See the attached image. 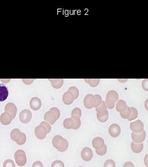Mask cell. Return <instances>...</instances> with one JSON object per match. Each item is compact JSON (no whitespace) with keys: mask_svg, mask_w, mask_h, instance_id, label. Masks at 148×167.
<instances>
[{"mask_svg":"<svg viewBox=\"0 0 148 167\" xmlns=\"http://www.w3.org/2000/svg\"><path fill=\"white\" fill-rule=\"evenodd\" d=\"M11 139L15 142L18 145L22 146L26 142V135L22 133L19 129H14L11 133Z\"/></svg>","mask_w":148,"mask_h":167,"instance_id":"cell-1","label":"cell"},{"mask_svg":"<svg viewBox=\"0 0 148 167\" xmlns=\"http://www.w3.org/2000/svg\"><path fill=\"white\" fill-rule=\"evenodd\" d=\"M14 159L16 164L19 167H24L27 164L26 154L22 150H17L15 152Z\"/></svg>","mask_w":148,"mask_h":167,"instance_id":"cell-2","label":"cell"},{"mask_svg":"<svg viewBox=\"0 0 148 167\" xmlns=\"http://www.w3.org/2000/svg\"><path fill=\"white\" fill-rule=\"evenodd\" d=\"M32 118V113L28 110H23L19 115V120L21 123L27 124L29 123Z\"/></svg>","mask_w":148,"mask_h":167,"instance_id":"cell-3","label":"cell"},{"mask_svg":"<svg viewBox=\"0 0 148 167\" xmlns=\"http://www.w3.org/2000/svg\"><path fill=\"white\" fill-rule=\"evenodd\" d=\"M130 129L133 133H140L144 130V124L141 120H137L130 123Z\"/></svg>","mask_w":148,"mask_h":167,"instance_id":"cell-4","label":"cell"},{"mask_svg":"<svg viewBox=\"0 0 148 167\" xmlns=\"http://www.w3.org/2000/svg\"><path fill=\"white\" fill-rule=\"evenodd\" d=\"M85 106L88 109H91L95 106V97L93 94H88L83 100Z\"/></svg>","mask_w":148,"mask_h":167,"instance_id":"cell-5","label":"cell"},{"mask_svg":"<svg viewBox=\"0 0 148 167\" xmlns=\"http://www.w3.org/2000/svg\"><path fill=\"white\" fill-rule=\"evenodd\" d=\"M47 134L48 133L46 128L42 124H40L35 128V134L38 139H44L46 138Z\"/></svg>","mask_w":148,"mask_h":167,"instance_id":"cell-6","label":"cell"},{"mask_svg":"<svg viewBox=\"0 0 148 167\" xmlns=\"http://www.w3.org/2000/svg\"><path fill=\"white\" fill-rule=\"evenodd\" d=\"M93 157L92 150L89 147H85L82 149L81 152V157L85 162L90 161Z\"/></svg>","mask_w":148,"mask_h":167,"instance_id":"cell-7","label":"cell"},{"mask_svg":"<svg viewBox=\"0 0 148 167\" xmlns=\"http://www.w3.org/2000/svg\"><path fill=\"white\" fill-rule=\"evenodd\" d=\"M146 132L145 130H143L140 133H132V139L133 141L134 142L137 144L143 143V141L145 140L146 138Z\"/></svg>","mask_w":148,"mask_h":167,"instance_id":"cell-8","label":"cell"},{"mask_svg":"<svg viewBox=\"0 0 148 167\" xmlns=\"http://www.w3.org/2000/svg\"><path fill=\"white\" fill-rule=\"evenodd\" d=\"M4 110H5V112L8 113L12 116V119L15 118L17 115V107L15 104L11 102L7 103L6 105L5 106Z\"/></svg>","mask_w":148,"mask_h":167,"instance_id":"cell-9","label":"cell"},{"mask_svg":"<svg viewBox=\"0 0 148 167\" xmlns=\"http://www.w3.org/2000/svg\"><path fill=\"white\" fill-rule=\"evenodd\" d=\"M121 133V128L117 124H112L109 128V133L112 138L118 137Z\"/></svg>","mask_w":148,"mask_h":167,"instance_id":"cell-10","label":"cell"},{"mask_svg":"<svg viewBox=\"0 0 148 167\" xmlns=\"http://www.w3.org/2000/svg\"><path fill=\"white\" fill-rule=\"evenodd\" d=\"M118 100H119V95L116 91L111 90L107 92L106 95V102L115 103L116 102H117Z\"/></svg>","mask_w":148,"mask_h":167,"instance_id":"cell-11","label":"cell"},{"mask_svg":"<svg viewBox=\"0 0 148 167\" xmlns=\"http://www.w3.org/2000/svg\"><path fill=\"white\" fill-rule=\"evenodd\" d=\"M44 120H45V121L49 123L51 125L54 124L56 123V121L58 120L56 115L51 110H50V111H47L45 114Z\"/></svg>","mask_w":148,"mask_h":167,"instance_id":"cell-12","label":"cell"},{"mask_svg":"<svg viewBox=\"0 0 148 167\" xmlns=\"http://www.w3.org/2000/svg\"><path fill=\"white\" fill-rule=\"evenodd\" d=\"M30 105L33 110L37 111L40 110L41 106V101L38 97H33L30 100Z\"/></svg>","mask_w":148,"mask_h":167,"instance_id":"cell-13","label":"cell"},{"mask_svg":"<svg viewBox=\"0 0 148 167\" xmlns=\"http://www.w3.org/2000/svg\"><path fill=\"white\" fill-rule=\"evenodd\" d=\"M104 141L102 138H94L92 141V146L96 150L101 149L104 146Z\"/></svg>","mask_w":148,"mask_h":167,"instance_id":"cell-14","label":"cell"},{"mask_svg":"<svg viewBox=\"0 0 148 167\" xmlns=\"http://www.w3.org/2000/svg\"><path fill=\"white\" fill-rule=\"evenodd\" d=\"M75 100L74 95L69 91L65 92L63 95V101L65 105H71Z\"/></svg>","mask_w":148,"mask_h":167,"instance_id":"cell-15","label":"cell"},{"mask_svg":"<svg viewBox=\"0 0 148 167\" xmlns=\"http://www.w3.org/2000/svg\"><path fill=\"white\" fill-rule=\"evenodd\" d=\"M12 120V116L7 112L2 113L0 116V121L2 124L7 126L10 124Z\"/></svg>","mask_w":148,"mask_h":167,"instance_id":"cell-16","label":"cell"},{"mask_svg":"<svg viewBox=\"0 0 148 167\" xmlns=\"http://www.w3.org/2000/svg\"><path fill=\"white\" fill-rule=\"evenodd\" d=\"M9 92L7 88L2 84H0V102L6 100L8 97Z\"/></svg>","mask_w":148,"mask_h":167,"instance_id":"cell-17","label":"cell"},{"mask_svg":"<svg viewBox=\"0 0 148 167\" xmlns=\"http://www.w3.org/2000/svg\"><path fill=\"white\" fill-rule=\"evenodd\" d=\"M127 107L128 106H127L126 102L123 100H119L117 101L116 106H115L116 110L119 113H122V112H124V111H125L126 109L127 108Z\"/></svg>","mask_w":148,"mask_h":167,"instance_id":"cell-18","label":"cell"},{"mask_svg":"<svg viewBox=\"0 0 148 167\" xmlns=\"http://www.w3.org/2000/svg\"><path fill=\"white\" fill-rule=\"evenodd\" d=\"M63 126H64V128H66V129H74V128L75 127V121H74V119L72 118H67V119L64 120V121L63 122Z\"/></svg>","mask_w":148,"mask_h":167,"instance_id":"cell-19","label":"cell"},{"mask_svg":"<svg viewBox=\"0 0 148 167\" xmlns=\"http://www.w3.org/2000/svg\"><path fill=\"white\" fill-rule=\"evenodd\" d=\"M49 81L51 82L52 86L56 89L61 88L64 84V80L63 79H50Z\"/></svg>","mask_w":148,"mask_h":167,"instance_id":"cell-20","label":"cell"},{"mask_svg":"<svg viewBox=\"0 0 148 167\" xmlns=\"http://www.w3.org/2000/svg\"><path fill=\"white\" fill-rule=\"evenodd\" d=\"M131 148H132V150L133 152L138 154V153L141 152V151H143V149L144 148V145L143 143L137 144V143L133 142L131 144Z\"/></svg>","mask_w":148,"mask_h":167,"instance_id":"cell-21","label":"cell"},{"mask_svg":"<svg viewBox=\"0 0 148 167\" xmlns=\"http://www.w3.org/2000/svg\"><path fill=\"white\" fill-rule=\"evenodd\" d=\"M64 139V138H63L61 136H59V135H57L54 136L52 141V144H53V147L56 148V149H58V148L59 147V146L63 141Z\"/></svg>","mask_w":148,"mask_h":167,"instance_id":"cell-22","label":"cell"},{"mask_svg":"<svg viewBox=\"0 0 148 167\" xmlns=\"http://www.w3.org/2000/svg\"><path fill=\"white\" fill-rule=\"evenodd\" d=\"M96 110L97 112V115H100L104 114L107 111V108L106 107L105 102L102 101V103L98 107L96 108Z\"/></svg>","mask_w":148,"mask_h":167,"instance_id":"cell-23","label":"cell"},{"mask_svg":"<svg viewBox=\"0 0 148 167\" xmlns=\"http://www.w3.org/2000/svg\"><path fill=\"white\" fill-rule=\"evenodd\" d=\"M68 147H69V142H68L67 139H64L63 141L62 142V143L61 144V145L59 146V147L58 148L57 150L59 152H63L66 151L67 150Z\"/></svg>","mask_w":148,"mask_h":167,"instance_id":"cell-24","label":"cell"},{"mask_svg":"<svg viewBox=\"0 0 148 167\" xmlns=\"http://www.w3.org/2000/svg\"><path fill=\"white\" fill-rule=\"evenodd\" d=\"M86 83L89 84L92 87H95L99 85L100 83L99 79H86L85 80Z\"/></svg>","mask_w":148,"mask_h":167,"instance_id":"cell-25","label":"cell"},{"mask_svg":"<svg viewBox=\"0 0 148 167\" xmlns=\"http://www.w3.org/2000/svg\"><path fill=\"white\" fill-rule=\"evenodd\" d=\"M131 113H132L131 108L130 107H127L126 110L124 111V112L120 113V116H121V117L122 118H124V119H128L131 116Z\"/></svg>","mask_w":148,"mask_h":167,"instance_id":"cell-26","label":"cell"},{"mask_svg":"<svg viewBox=\"0 0 148 167\" xmlns=\"http://www.w3.org/2000/svg\"><path fill=\"white\" fill-rule=\"evenodd\" d=\"M130 108H131V110H132V113H131L130 117L128 120V121H133L138 118V110L136 108H134V107H130Z\"/></svg>","mask_w":148,"mask_h":167,"instance_id":"cell-27","label":"cell"},{"mask_svg":"<svg viewBox=\"0 0 148 167\" xmlns=\"http://www.w3.org/2000/svg\"><path fill=\"white\" fill-rule=\"evenodd\" d=\"M98 120L101 123H105L109 118V112L107 111L104 114L102 115H97Z\"/></svg>","mask_w":148,"mask_h":167,"instance_id":"cell-28","label":"cell"},{"mask_svg":"<svg viewBox=\"0 0 148 167\" xmlns=\"http://www.w3.org/2000/svg\"><path fill=\"white\" fill-rule=\"evenodd\" d=\"M71 118H73L74 121H75V127L74 128V130H76L78 129L80 126H81V120H80V118L77 116H71Z\"/></svg>","mask_w":148,"mask_h":167,"instance_id":"cell-29","label":"cell"},{"mask_svg":"<svg viewBox=\"0 0 148 167\" xmlns=\"http://www.w3.org/2000/svg\"><path fill=\"white\" fill-rule=\"evenodd\" d=\"M68 91L71 92L74 95L75 99H76L78 97V96H79V90L76 87H71L68 89Z\"/></svg>","mask_w":148,"mask_h":167,"instance_id":"cell-30","label":"cell"},{"mask_svg":"<svg viewBox=\"0 0 148 167\" xmlns=\"http://www.w3.org/2000/svg\"><path fill=\"white\" fill-rule=\"evenodd\" d=\"M94 97H95V108L98 107L102 102V97L99 95H94Z\"/></svg>","mask_w":148,"mask_h":167,"instance_id":"cell-31","label":"cell"},{"mask_svg":"<svg viewBox=\"0 0 148 167\" xmlns=\"http://www.w3.org/2000/svg\"><path fill=\"white\" fill-rule=\"evenodd\" d=\"M107 146L106 145H104V146L99 150H96V153L97 155L99 156H104L106 152H107Z\"/></svg>","mask_w":148,"mask_h":167,"instance_id":"cell-32","label":"cell"},{"mask_svg":"<svg viewBox=\"0 0 148 167\" xmlns=\"http://www.w3.org/2000/svg\"><path fill=\"white\" fill-rule=\"evenodd\" d=\"M3 167H15V165L12 160L7 159L3 163Z\"/></svg>","mask_w":148,"mask_h":167,"instance_id":"cell-33","label":"cell"},{"mask_svg":"<svg viewBox=\"0 0 148 167\" xmlns=\"http://www.w3.org/2000/svg\"><path fill=\"white\" fill-rule=\"evenodd\" d=\"M71 115L72 116H77L80 118L81 116V110L79 108H75L72 111Z\"/></svg>","mask_w":148,"mask_h":167,"instance_id":"cell-34","label":"cell"},{"mask_svg":"<svg viewBox=\"0 0 148 167\" xmlns=\"http://www.w3.org/2000/svg\"><path fill=\"white\" fill-rule=\"evenodd\" d=\"M51 167H65V166H64V164L62 161L55 160L52 163Z\"/></svg>","mask_w":148,"mask_h":167,"instance_id":"cell-35","label":"cell"},{"mask_svg":"<svg viewBox=\"0 0 148 167\" xmlns=\"http://www.w3.org/2000/svg\"><path fill=\"white\" fill-rule=\"evenodd\" d=\"M116 165L114 160H107L104 164V167H115Z\"/></svg>","mask_w":148,"mask_h":167,"instance_id":"cell-36","label":"cell"},{"mask_svg":"<svg viewBox=\"0 0 148 167\" xmlns=\"http://www.w3.org/2000/svg\"><path fill=\"white\" fill-rule=\"evenodd\" d=\"M41 124L44 126V127L46 128L48 134L50 133V131L51 130V124L49 123H48L46 121H43V122L41 123Z\"/></svg>","mask_w":148,"mask_h":167,"instance_id":"cell-37","label":"cell"},{"mask_svg":"<svg viewBox=\"0 0 148 167\" xmlns=\"http://www.w3.org/2000/svg\"><path fill=\"white\" fill-rule=\"evenodd\" d=\"M50 110L54 113V114L57 116V119L58 120L59 118V117H60V111H59V110L56 107H53Z\"/></svg>","mask_w":148,"mask_h":167,"instance_id":"cell-38","label":"cell"},{"mask_svg":"<svg viewBox=\"0 0 148 167\" xmlns=\"http://www.w3.org/2000/svg\"><path fill=\"white\" fill-rule=\"evenodd\" d=\"M142 88L144 90L148 91V79H145L142 82Z\"/></svg>","mask_w":148,"mask_h":167,"instance_id":"cell-39","label":"cell"},{"mask_svg":"<svg viewBox=\"0 0 148 167\" xmlns=\"http://www.w3.org/2000/svg\"><path fill=\"white\" fill-rule=\"evenodd\" d=\"M105 103H106V105L107 108L109 110L113 109L115 106V103H110L108 102H105Z\"/></svg>","mask_w":148,"mask_h":167,"instance_id":"cell-40","label":"cell"},{"mask_svg":"<svg viewBox=\"0 0 148 167\" xmlns=\"http://www.w3.org/2000/svg\"><path fill=\"white\" fill-rule=\"evenodd\" d=\"M32 167H43V165L40 161H36L33 164Z\"/></svg>","mask_w":148,"mask_h":167,"instance_id":"cell-41","label":"cell"},{"mask_svg":"<svg viewBox=\"0 0 148 167\" xmlns=\"http://www.w3.org/2000/svg\"><path fill=\"white\" fill-rule=\"evenodd\" d=\"M134 167V165H133V164L132 163V162H126L124 165V167Z\"/></svg>","mask_w":148,"mask_h":167,"instance_id":"cell-42","label":"cell"},{"mask_svg":"<svg viewBox=\"0 0 148 167\" xmlns=\"http://www.w3.org/2000/svg\"><path fill=\"white\" fill-rule=\"evenodd\" d=\"M144 163H145V166L146 167H148V154L147 155H146V156L145 157Z\"/></svg>","mask_w":148,"mask_h":167,"instance_id":"cell-43","label":"cell"},{"mask_svg":"<svg viewBox=\"0 0 148 167\" xmlns=\"http://www.w3.org/2000/svg\"><path fill=\"white\" fill-rule=\"evenodd\" d=\"M145 108L146 109V110L148 111V98L146 100V101L145 102Z\"/></svg>","mask_w":148,"mask_h":167,"instance_id":"cell-44","label":"cell"},{"mask_svg":"<svg viewBox=\"0 0 148 167\" xmlns=\"http://www.w3.org/2000/svg\"></svg>","mask_w":148,"mask_h":167,"instance_id":"cell-45","label":"cell"}]
</instances>
